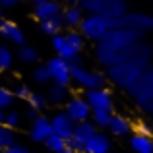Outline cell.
<instances>
[{
	"instance_id": "obj_1",
	"label": "cell",
	"mask_w": 153,
	"mask_h": 153,
	"mask_svg": "<svg viewBox=\"0 0 153 153\" xmlns=\"http://www.w3.org/2000/svg\"><path fill=\"white\" fill-rule=\"evenodd\" d=\"M146 39L143 33H138L134 29H126V27H118L114 25L112 29H108L107 33L103 35L101 41H97L95 45V60L105 68L108 70L111 66H114V60H116V54L120 51L128 49L130 45L134 43H140Z\"/></svg>"
},
{
	"instance_id": "obj_2",
	"label": "cell",
	"mask_w": 153,
	"mask_h": 153,
	"mask_svg": "<svg viewBox=\"0 0 153 153\" xmlns=\"http://www.w3.org/2000/svg\"><path fill=\"white\" fill-rule=\"evenodd\" d=\"M149 66H151V60H128V62H120L105 72L107 83H112L114 87L126 91L138 82V78Z\"/></svg>"
},
{
	"instance_id": "obj_3",
	"label": "cell",
	"mask_w": 153,
	"mask_h": 153,
	"mask_svg": "<svg viewBox=\"0 0 153 153\" xmlns=\"http://www.w3.org/2000/svg\"><path fill=\"white\" fill-rule=\"evenodd\" d=\"M78 6L83 14H95L116 23L128 12L126 0H78Z\"/></svg>"
},
{
	"instance_id": "obj_4",
	"label": "cell",
	"mask_w": 153,
	"mask_h": 153,
	"mask_svg": "<svg viewBox=\"0 0 153 153\" xmlns=\"http://www.w3.org/2000/svg\"><path fill=\"white\" fill-rule=\"evenodd\" d=\"M126 93L130 95V99L138 107V111L146 112V114L149 112L151 103H153V66H149L140 76L138 82L130 89H126Z\"/></svg>"
},
{
	"instance_id": "obj_5",
	"label": "cell",
	"mask_w": 153,
	"mask_h": 153,
	"mask_svg": "<svg viewBox=\"0 0 153 153\" xmlns=\"http://www.w3.org/2000/svg\"><path fill=\"white\" fill-rule=\"evenodd\" d=\"M72 83L85 91L91 89H101V87H107V76L101 70H89L85 66H74L72 68Z\"/></svg>"
},
{
	"instance_id": "obj_6",
	"label": "cell",
	"mask_w": 153,
	"mask_h": 153,
	"mask_svg": "<svg viewBox=\"0 0 153 153\" xmlns=\"http://www.w3.org/2000/svg\"><path fill=\"white\" fill-rule=\"evenodd\" d=\"M114 27V23L108 22L107 18H101V16H95V14H85L82 19V23H79L78 31L82 33V37L85 39V41H101L103 35L107 33L108 29H112Z\"/></svg>"
},
{
	"instance_id": "obj_7",
	"label": "cell",
	"mask_w": 153,
	"mask_h": 153,
	"mask_svg": "<svg viewBox=\"0 0 153 153\" xmlns=\"http://www.w3.org/2000/svg\"><path fill=\"white\" fill-rule=\"evenodd\" d=\"M114 25L126 27V29H134L138 33L147 35L153 31V16L146 14V12H126Z\"/></svg>"
},
{
	"instance_id": "obj_8",
	"label": "cell",
	"mask_w": 153,
	"mask_h": 153,
	"mask_svg": "<svg viewBox=\"0 0 153 153\" xmlns=\"http://www.w3.org/2000/svg\"><path fill=\"white\" fill-rule=\"evenodd\" d=\"M83 99L87 101L91 111H114V95L108 87H101V89H91L83 93Z\"/></svg>"
},
{
	"instance_id": "obj_9",
	"label": "cell",
	"mask_w": 153,
	"mask_h": 153,
	"mask_svg": "<svg viewBox=\"0 0 153 153\" xmlns=\"http://www.w3.org/2000/svg\"><path fill=\"white\" fill-rule=\"evenodd\" d=\"M47 70L51 74V82L58 83V85H68L72 83V68L68 64V60H62L58 56H52V58L47 60Z\"/></svg>"
},
{
	"instance_id": "obj_10",
	"label": "cell",
	"mask_w": 153,
	"mask_h": 153,
	"mask_svg": "<svg viewBox=\"0 0 153 153\" xmlns=\"http://www.w3.org/2000/svg\"><path fill=\"white\" fill-rule=\"evenodd\" d=\"M64 112H66L76 124L91 118V108H89V105H87V101L83 99V95H72L66 101V105H64Z\"/></svg>"
},
{
	"instance_id": "obj_11",
	"label": "cell",
	"mask_w": 153,
	"mask_h": 153,
	"mask_svg": "<svg viewBox=\"0 0 153 153\" xmlns=\"http://www.w3.org/2000/svg\"><path fill=\"white\" fill-rule=\"evenodd\" d=\"M0 39L6 45H14V47L25 45V33L14 19H2V23H0Z\"/></svg>"
},
{
	"instance_id": "obj_12",
	"label": "cell",
	"mask_w": 153,
	"mask_h": 153,
	"mask_svg": "<svg viewBox=\"0 0 153 153\" xmlns=\"http://www.w3.org/2000/svg\"><path fill=\"white\" fill-rule=\"evenodd\" d=\"M107 130H108V134L114 136V138H130V136L134 134V122H132L126 114L112 112Z\"/></svg>"
},
{
	"instance_id": "obj_13",
	"label": "cell",
	"mask_w": 153,
	"mask_h": 153,
	"mask_svg": "<svg viewBox=\"0 0 153 153\" xmlns=\"http://www.w3.org/2000/svg\"><path fill=\"white\" fill-rule=\"evenodd\" d=\"M51 128H52V134L60 136V138H64V140H70L72 134H74L76 122L64 111H56L54 114L51 116Z\"/></svg>"
},
{
	"instance_id": "obj_14",
	"label": "cell",
	"mask_w": 153,
	"mask_h": 153,
	"mask_svg": "<svg viewBox=\"0 0 153 153\" xmlns=\"http://www.w3.org/2000/svg\"><path fill=\"white\" fill-rule=\"evenodd\" d=\"M52 134V128H51V116L41 114L37 116L35 120H31L29 124V140L35 143H43L47 136Z\"/></svg>"
},
{
	"instance_id": "obj_15",
	"label": "cell",
	"mask_w": 153,
	"mask_h": 153,
	"mask_svg": "<svg viewBox=\"0 0 153 153\" xmlns=\"http://www.w3.org/2000/svg\"><path fill=\"white\" fill-rule=\"evenodd\" d=\"M112 147V140L107 132L97 130L83 146V153H107Z\"/></svg>"
},
{
	"instance_id": "obj_16",
	"label": "cell",
	"mask_w": 153,
	"mask_h": 153,
	"mask_svg": "<svg viewBox=\"0 0 153 153\" xmlns=\"http://www.w3.org/2000/svg\"><path fill=\"white\" fill-rule=\"evenodd\" d=\"M52 39V51H54V54L58 56V58H62V60H74V58H78L79 56V52L74 49V47L68 43V39L64 37V33H58V35H54V37H51Z\"/></svg>"
},
{
	"instance_id": "obj_17",
	"label": "cell",
	"mask_w": 153,
	"mask_h": 153,
	"mask_svg": "<svg viewBox=\"0 0 153 153\" xmlns=\"http://www.w3.org/2000/svg\"><path fill=\"white\" fill-rule=\"evenodd\" d=\"M64 4L60 0H51V2H43V4H35L33 6V18L37 22H45V19H51L54 16L62 14Z\"/></svg>"
},
{
	"instance_id": "obj_18",
	"label": "cell",
	"mask_w": 153,
	"mask_h": 153,
	"mask_svg": "<svg viewBox=\"0 0 153 153\" xmlns=\"http://www.w3.org/2000/svg\"><path fill=\"white\" fill-rule=\"evenodd\" d=\"M45 97L49 105H54V107H62L66 105V101L72 97V91L68 85H58V83H49L45 91Z\"/></svg>"
},
{
	"instance_id": "obj_19",
	"label": "cell",
	"mask_w": 153,
	"mask_h": 153,
	"mask_svg": "<svg viewBox=\"0 0 153 153\" xmlns=\"http://www.w3.org/2000/svg\"><path fill=\"white\" fill-rule=\"evenodd\" d=\"M83 16H85L83 10L76 4V6H64L60 18H62V23H64L66 29H78L82 19H83Z\"/></svg>"
},
{
	"instance_id": "obj_20",
	"label": "cell",
	"mask_w": 153,
	"mask_h": 153,
	"mask_svg": "<svg viewBox=\"0 0 153 153\" xmlns=\"http://www.w3.org/2000/svg\"><path fill=\"white\" fill-rule=\"evenodd\" d=\"M128 146L134 153H153V138L142 134H132L128 138Z\"/></svg>"
},
{
	"instance_id": "obj_21",
	"label": "cell",
	"mask_w": 153,
	"mask_h": 153,
	"mask_svg": "<svg viewBox=\"0 0 153 153\" xmlns=\"http://www.w3.org/2000/svg\"><path fill=\"white\" fill-rule=\"evenodd\" d=\"M64 29V23H62V18L60 16H54L51 19H45V22H39V31L47 37H54V35L62 33Z\"/></svg>"
},
{
	"instance_id": "obj_22",
	"label": "cell",
	"mask_w": 153,
	"mask_h": 153,
	"mask_svg": "<svg viewBox=\"0 0 153 153\" xmlns=\"http://www.w3.org/2000/svg\"><path fill=\"white\" fill-rule=\"evenodd\" d=\"M16 58L19 60L22 64L25 66H33V64L39 62V51L31 45H23V47H18V52H16Z\"/></svg>"
},
{
	"instance_id": "obj_23",
	"label": "cell",
	"mask_w": 153,
	"mask_h": 153,
	"mask_svg": "<svg viewBox=\"0 0 153 153\" xmlns=\"http://www.w3.org/2000/svg\"><path fill=\"white\" fill-rule=\"evenodd\" d=\"M14 60H16V54H14V51H12V47L6 45V43L0 45V72L12 70Z\"/></svg>"
},
{
	"instance_id": "obj_24",
	"label": "cell",
	"mask_w": 153,
	"mask_h": 153,
	"mask_svg": "<svg viewBox=\"0 0 153 153\" xmlns=\"http://www.w3.org/2000/svg\"><path fill=\"white\" fill-rule=\"evenodd\" d=\"M14 143H18V138H16V130L0 124V151L12 147Z\"/></svg>"
},
{
	"instance_id": "obj_25",
	"label": "cell",
	"mask_w": 153,
	"mask_h": 153,
	"mask_svg": "<svg viewBox=\"0 0 153 153\" xmlns=\"http://www.w3.org/2000/svg\"><path fill=\"white\" fill-rule=\"evenodd\" d=\"M27 107L35 108L37 112H43L47 107H49V103H47V97L43 91H31L29 99H27Z\"/></svg>"
},
{
	"instance_id": "obj_26",
	"label": "cell",
	"mask_w": 153,
	"mask_h": 153,
	"mask_svg": "<svg viewBox=\"0 0 153 153\" xmlns=\"http://www.w3.org/2000/svg\"><path fill=\"white\" fill-rule=\"evenodd\" d=\"M111 116H112V112H108V111H91L89 120L95 124L97 130H107L108 122H111Z\"/></svg>"
},
{
	"instance_id": "obj_27",
	"label": "cell",
	"mask_w": 153,
	"mask_h": 153,
	"mask_svg": "<svg viewBox=\"0 0 153 153\" xmlns=\"http://www.w3.org/2000/svg\"><path fill=\"white\" fill-rule=\"evenodd\" d=\"M22 112L16 111V108H8V111H4V126L12 128V130H18L19 126H22Z\"/></svg>"
},
{
	"instance_id": "obj_28",
	"label": "cell",
	"mask_w": 153,
	"mask_h": 153,
	"mask_svg": "<svg viewBox=\"0 0 153 153\" xmlns=\"http://www.w3.org/2000/svg\"><path fill=\"white\" fill-rule=\"evenodd\" d=\"M43 143H45V147H47L49 151H52V153H58V151L66 149V140H64V138H60V136H56V134L47 136Z\"/></svg>"
},
{
	"instance_id": "obj_29",
	"label": "cell",
	"mask_w": 153,
	"mask_h": 153,
	"mask_svg": "<svg viewBox=\"0 0 153 153\" xmlns=\"http://www.w3.org/2000/svg\"><path fill=\"white\" fill-rule=\"evenodd\" d=\"M64 37L68 39V43H70V45L74 47L78 52L83 51V47H85V39L82 37V33H79L78 29H68V31H64Z\"/></svg>"
},
{
	"instance_id": "obj_30",
	"label": "cell",
	"mask_w": 153,
	"mask_h": 153,
	"mask_svg": "<svg viewBox=\"0 0 153 153\" xmlns=\"http://www.w3.org/2000/svg\"><path fill=\"white\" fill-rule=\"evenodd\" d=\"M31 78H33V82L37 83V85H49V83H52V82H51V74H49V70H47L45 64H41V66H35Z\"/></svg>"
},
{
	"instance_id": "obj_31",
	"label": "cell",
	"mask_w": 153,
	"mask_h": 153,
	"mask_svg": "<svg viewBox=\"0 0 153 153\" xmlns=\"http://www.w3.org/2000/svg\"><path fill=\"white\" fill-rule=\"evenodd\" d=\"M14 101H16V97H14V93H12V89L0 83V111H8V108H12Z\"/></svg>"
},
{
	"instance_id": "obj_32",
	"label": "cell",
	"mask_w": 153,
	"mask_h": 153,
	"mask_svg": "<svg viewBox=\"0 0 153 153\" xmlns=\"http://www.w3.org/2000/svg\"><path fill=\"white\" fill-rule=\"evenodd\" d=\"M134 134L153 138V122L151 120H138V122H134Z\"/></svg>"
},
{
	"instance_id": "obj_33",
	"label": "cell",
	"mask_w": 153,
	"mask_h": 153,
	"mask_svg": "<svg viewBox=\"0 0 153 153\" xmlns=\"http://www.w3.org/2000/svg\"><path fill=\"white\" fill-rule=\"evenodd\" d=\"M31 91H33V89H31L27 83L19 82V83H16V85H14L12 93H14V97L19 99V101H27V99H29V95H31Z\"/></svg>"
},
{
	"instance_id": "obj_34",
	"label": "cell",
	"mask_w": 153,
	"mask_h": 153,
	"mask_svg": "<svg viewBox=\"0 0 153 153\" xmlns=\"http://www.w3.org/2000/svg\"><path fill=\"white\" fill-rule=\"evenodd\" d=\"M0 153H31L29 149H27L25 146H22V143H14L12 147H8V149L0 151Z\"/></svg>"
},
{
	"instance_id": "obj_35",
	"label": "cell",
	"mask_w": 153,
	"mask_h": 153,
	"mask_svg": "<svg viewBox=\"0 0 153 153\" xmlns=\"http://www.w3.org/2000/svg\"><path fill=\"white\" fill-rule=\"evenodd\" d=\"M39 114H41V112H37V111H35V108H31V107H27L25 108V111H23V118H25V120H29V122H31V120H35V118H37V116Z\"/></svg>"
},
{
	"instance_id": "obj_36",
	"label": "cell",
	"mask_w": 153,
	"mask_h": 153,
	"mask_svg": "<svg viewBox=\"0 0 153 153\" xmlns=\"http://www.w3.org/2000/svg\"><path fill=\"white\" fill-rule=\"evenodd\" d=\"M19 2H22V0H0V8H2V10H10V8L18 6Z\"/></svg>"
},
{
	"instance_id": "obj_37",
	"label": "cell",
	"mask_w": 153,
	"mask_h": 153,
	"mask_svg": "<svg viewBox=\"0 0 153 153\" xmlns=\"http://www.w3.org/2000/svg\"><path fill=\"white\" fill-rule=\"evenodd\" d=\"M78 0H64V6H76Z\"/></svg>"
},
{
	"instance_id": "obj_38",
	"label": "cell",
	"mask_w": 153,
	"mask_h": 153,
	"mask_svg": "<svg viewBox=\"0 0 153 153\" xmlns=\"http://www.w3.org/2000/svg\"><path fill=\"white\" fill-rule=\"evenodd\" d=\"M33 4H43V2H51V0H31Z\"/></svg>"
},
{
	"instance_id": "obj_39",
	"label": "cell",
	"mask_w": 153,
	"mask_h": 153,
	"mask_svg": "<svg viewBox=\"0 0 153 153\" xmlns=\"http://www.w3.org/2000/svg\"><path fill=\"white\" fill-rule=\"evenodd\" d=\"M0 124H4V111H0Z\"/></svg>"
},
{
	"instance_id": "obj_40",
	"label": "cell",
	"mask_w": 153,
	"mask_h": 153,
	"mask_svg": "<svg viewBox=\"0 0 153 153\" xmlns=\"http://www.w3.org/2000/svg\"><path fill=\"white\" fill-rule=\"evenodd\" d=\"M58 153H76V151H72V149H68V147H66V149H62V151H58Z\"/></svg>"
},
{
	"instance_id": "obj_41",
	"label": "cell",
	"mask_w": 153,
	"mask_h": 153,
	"mask_svg": "<svg viewBox=\"0 0 153 153\" xmlns=\"http://www.w3.org/2000/svg\"><path fill=\"white\" fill-rule=\"evenodd\" d=\"M147 114H149L151 118H153V103H151V108H149V112H147Z\"/></svg>"
},
{
	"instance_id": "obj_42",
	"label": "cell",
	"mask_w": 153,
	"mask_h": 153,
	"mask_svg": "<svg viewBox=\"0 0 153 153\" xmlns=\"http://www.w3.org/2000/svg\"><path fill=\"white\" fill-rule=\"evenodd\" d=\"M149 54H151V58H153V43L149 45Z\"/></svg>"
},
{
	"instance_id": "obj_43",
	"label": "cell",
	"mask_w": 153,
	"mask_h": 153,
	"mask_svg": "<svg viewBox=\"0 0 153 153\" xmlns=\"http://www.w3.org/2000/svg\"><path fill=\"white\" fill-rule=\"evenodd\" d=\"M2 19H4V16H2V8H0V23H2Z\"/></svg>"
},
{
	"instance_id": "obj_44",
	"label": "cell",
	"mask_w": 153,
	"mask_h": 153,
	"mask_svg": "<svg viewBox=\"0 0 153 153\" xmlns=\"http://www.w3.org/2000/svg\"><path fill=\"white\" fill-rule=\"evenodd\" d=\"M107 153H112V151H107Z\"/></svg>"
},
{
	"instance_id": "obj_45",
	"label": "cell",
	"mask_w": 153,
	"mask_h": 153,
	"mask_svg": "<svg viewBox=\"0 0 153 153\" xmlns=\"http://www.w3.org/2000/svg\"><path fill=\"white\" fill-rule=\"evenodd\" d=\"M22 2H23V0H22ZM27 2H29V0H27Z\"/></svg>"
}]
</instances>
